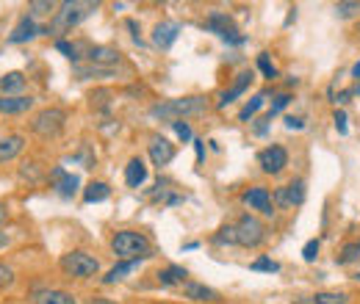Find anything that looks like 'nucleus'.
Masks as SVG:
<instances>
[{"instance_id":"obj_1","label":"nucleus","mask_w":360,"mask_h":304,"mask_svg":"<svg viewBox=\"0 0 360 304\" xmlns=\"http://www.w3.org/2000/svg\"><path fill=\"white\" fill-rule=\"evenodd\" d=\"M264 241H266V224L252 213H244L238 221L225 224L211 238V244L217 246H241V249H258Z\"/></svg>"},{"instance_id":"obj_2","label":"nucleus","mask_w":360,"mask_h":304,"mask_svg":"<svg viewBox=\"0 0 360 304\" xmlns=\"http://www.w3.org/2000/svg\"><path fill=\"white\" fill-rule=\"evenodd\" d=\"M208 108V100L200 94H188V97H178V100H164L155 103L150 108V119H161V122H186V117H197Z\"/></svg>"},{"instance_id":"obj_3","label":"nucleus","mask_w":360,"mask_h":304,"mask_svg":"<svg viewBox=\"0 0 360 304\" xmlns=\"http://www.w3.org/2000/svg\"><path fill=\"white\" fill-rule=\"evenodd\" d=\"M111 252L120 260H147V258H153V244H150V238L144 232L120 230L111 238Z\"/></svg>"},{"instance_id":"obj_4","label":"nucleus","mask_w":360,"mask_h":304,"mask_svg":"<svg viewBox=\"0 0 360 304\" xmlns=\"http://www.w3.org/2000/svg\"><path fill=\"white\" fill-rule=\"evenodd\" d=\"M100 3H86V0H67L58 6L56 17H53V31L56 34H64V31H72L75 25H81L89 14L97 11Z\"/></svg>"},{"instance_id":"obj_5","label":"nucleus","mask_w":360,"mask_h":304,"mask_svg":"<svg viewBox=\"0 0 360 304\" xmlns=\"http://www.w3.org/2000/svg\"><path fill=\"white\" fill-rule=\"evenodd\" d=\"M61 271L67 274V277H75V279H94L97 274H100V260L97 258H91L89 252H81V249H75V252H67L61 260Z\"/></svg>"},{"instance_id":"obj_6","label":"nucleus","mask_w":360,"mask_h":304,"mask_svg":"<svg viewBox=\"0 0 360 304\" xmlns=\"http://www.w3.org/2000/svg\"><path fill=\"white\" fill-rule=\"evenodd\" d=\"M64 122H67V114L61 108H45L31 119V131L42 138H56L64 131Z\"/></svg>"},{"instance_id":"obj_7","label":"nucleus","mask_w":360,"mask_h":304,"mask_svg":"<svg viewBox=\"0 0 360 304\" xmlns=\"http://www.w3.org/2000/svg\"><path fill=\"white\" fill-rule=\"evenodd\" d=\"M205 28L211 31V34H217L222 42L227 44H244L247 42V37L244 34H238V28L233 25V20L222 14V11H211L208 14V20H205Z\"/></svg>"},{"instance_id":"obj_8","label":"nucleus","mask_w":360,"mask_h":304,"mask_svg":"<svg viewBox=\"0 0 360 304\" xmlns=\"http://www.w3.org/2000/svg\"><path fill=\"white\" fill-rule=\"evenodd\" d=\"M258 166L266 174H280L288 166V150L280 147V144H269L266 150L258 152Z\"/></svg>"},{"instance_id":"obj_9","label":"nucleus","mask_w":360,"mask_h":304,"mask_svg":"<svg viewBox=\"0 0 360 304\" xmlns=\"http://www.w3.org/2000/svg\"><path fill=\"white\" fill-rule=\"evenodd\" d=\"M241 202L250 208V211H258L261 216H271L274 213V202H271V191L264 185H252L241 194Z\"/></svg>"},{"instance_id":"obj_10","label":"nucleus","mask_w":360,"mask_h":304,"mask_svg":"<svg viewBox=\"0 0 360 304\" xmlns=\"http://www.w3.org/2000/svg\"><path fill=\"white\" fill-rule=\"evenodd\" d=\"M305 180H291L288 185H280L274 191V205L277 208H297L305 202Z\"/></svg>"},{"instance_id":"obj_11","label":"nucleus","mask_w":360,"mask_h":304,"mask_svg":"<svg viewBox=\"0 0 360 304\" xmlns=\"http://www.w3.org/2000/svg\"><path fill=\"white\" fill-rule=\"evenodd\" d=\"M180 296L183 299H188V302H197V304H217L222 302V296L214 291V288H208V285H202V282H194V279H188L183 288H178Z\"/></svg>"},{"instance_id":"obj_12","label":"nucleus","mask_w":360,"mask_h":304,"mask_svg":"<svg viewBox=\"0 0 360 304\" xmlns=\"http://www.w3.org/2000/svg\"><path fill=\"white\" fill-rule=\"evenodd\" d=\"M150 161L161 169V166H169L175 161V147L164 138V136H153L150 138Z\"/></svg>"},{"instance_id":"obj_13","label":"nucleus","mask_w":360,"mask_h":304,"mask_svg":"<svg viewBox=\"0 0 360 304\" xmlns=\"http://www.w3.org/2000/svg\"><path fill=\"white\" fill-rule=\"evenodd\" d=\"M31 302L34 304H78L72 293L61 291V288H34L31 291Z\"/></svg>"},{"instance_id":"obj_14","label":"nucleus","mask_w":360,"mask_h":304,"mask_svg":"<svg viewBox=\"0 0 360 304\" xmlns=\"http://www.w3.org/2000/svg\"><path fill=\"white\" fill-rule=\"evenodd\" d=\"M39 34H47V28L42 25H37L31 17H22L17 25H14V31L8 34V42L11 44H22V42H31L34 37H39Z\"/></svg>"},{"instance_id":"obj_15","label":"nucleus","mask_w":360,"mask_h":304,"mask_svg":"<svg viewBox=\"0 0 360 304\" xmlns=\"http://www.w3.org/2000/svg\"><path fill=\"white\" fill-rule=\"evenodd\" d=\"M178 34H180V22L164 20V22H158L155 31H153V44L161 47V50H169V47L175 44V39H178Z\"/></svg>"},{"instance_id":"obj_16","label":"nucleus","mask_w":360,"mask_h":304,"mask_svg":"<svg viewBox=\"0 0 360 304\" xmlns=\"http://www.w3.org/2000/svg\"><path fill=\"white\" fill-rule=\"evenodd\" d=\"M86 58H89L91 67H103V70H108V67H117V64H120V50L105 47V44H94V47H89Z\"/></svg>"},{"instance_id":"obj_17","label":"nucleus","mask_w":360,"mask_h":304,"mask_svg":"<svg viewBox=\"0 0 360 304\" xmlns=\"http://www.w3.org/2000/svg\"><path fill=\"white\" fill-rule=\"evenodd\" d=\"M250 84H252V72H250V70L238 72V75H236V81L230 84V88H225V91H222V97H219L217 108H227V105H230L236 97H241V94L247 91V86H250Z\"/></svg>"},{"instance_id":"obj_18","label":"nucleus","mask_w":360,"mask_h":304,"mask_svg":"<svg viewBox=\"0 0 360 304\" xmlns=\"http://www.w3.org/2000/svg\"><path fill=\"white\" fill-rule=\"evenodd\" d=\"M53 183H56V191H58L64 199H70V197H75V194H78L81 177H78V174L64 172V169L58 166V169H53Z\"/></svg>"},{"instance_id":"obj_19","label":"nucleus","mask_w":360,"mask_h":304,"mask_svg":"<svg viewBox=\"0 0 360 304\" xmlns=\"http://www.w3.org/2000/svg\"><path fill=\"white\" fill-rule=\"evenodd\" d=\"M155 277H158V285H164V288H183L188 282V271L183 265H167Z\"/></svg>"},{"instance_id":"obj_20","label":"nucleus","mask_w":360,"mask_h":304,"mask_svg":"<svg viewBox=\"0 0 360 304\" xmlns=\"http://www.w3.org/2000/svg\"><path fill=\"white\" fill-rule=\"evenodd\" d=\"M22 147H25V138L22 136H6V138H0V164H6V161H11V158H17L20 152H22Z\"/></svg>"},{"instance_id":"obj_21","label":"nucleus","mask_w":360,"mask_h":304,"mask_svg":"<svg viewBox=\"0 0 360 304\" xmlns=\"http://www.w3.org/2000/svg\"><path fill=\"white\" fill-rule=\"evenodd\" d=\"M139 263L141 260H120L105 277H103V285H114V282H122L128 274H134L136 268H139Z\"/></svg>"},{"instance_id":"obj_22","label":"nucleus","mask_w":360,"mask_h":304,"mask_svg":"<svg viewBox=\"0 0 360 304\" xmlns=\"http://www.w3.org/2000/svg\"><path fill=\"white\" fill-rule=\"evenodd\" d=\"M34 108V100L31 97H0V111L3 114H25Z\"/></svg>"},{"instance_id":"obj_23","label":"nucleus","mask_w":360,"mask_h":304,"mask_svg":"<svg viewBox=\"0 0 360 304\" xmlns=\"http://www.w3.org/2000/svg\"><path fill=\"white\" fill-rule=\"evenodd\" d=\"M144 180H147V166H144V161H141V158H131L128 166H125V183H128L131 188H139Z\"/></svg>"},{"instance_id":"obj_24","label":"nucleus","mask_w":360,"mask_h":304,"mask_svg":"<svg viewBox=\"0 0 360 304\" xmlns=\"http://www.w3.org/2000/svg\"><path fill=\"white\" fill-rule=\"evenodd\" d=\"M305 304H349V293H344V291H319Z\"/></svg>"},{"instance_id":"obj_25","label":"nucleus","mask_w":360,"mask_h":304,"mask_svg":"<svg viewBox=\"0 0 360 304\" xmlns=\"http://www.w3.org/2000/svg\"><path fill=\"white\" fill-rule=\"evenodd\" d=\"M111 197V188H108V183H89L86 185V191H84V202H89V205H94V202H105Z\"/></svg>"},{"instance_id":"obj_26","label":"nucleus","mask_w":360,"mask_h":304,"mask_svg":"<svg viewBox=\"0 0 360 304\" xmlns=\"http://www.w3.org/2000/svg\"><path fill=\"white\" fill-rule=\"evenodd\" d=\"M0 88L6 91V97H20L17 91H22V88H25V78H22V72H8L6 78H0Z\"/></svg>"},{"instance_id":"obj_27","label":"nucleus","mask_w":360,"mask_h":304,"mask_svg":"<svg viewBox=\"0 0 360 304\" xmlns=\"http://www.w3.org/2000/svg\"><path fill=\"white\" fill-rule=\"evenodd\" d=\"M264 103H266V94L261 91V94H255L252 100H247V105L238 111V122H250L261 108H264Z\"/></svg>"},{"instance_id":"obj_28","label":"nucleus","mask_w":360,"mask_h":304,"mask_svg":"<svg viewBox=\"0 0 360 304\" xmlns=\"http://www.w3.org/2000/svg\"><path fill=\"white\" fill-rule=\"evenodd\" d=\"M360 260V241H352V244H344V249L335 255V263L338 265H349V263Z\"/></svg>"},{"instance_id":"obj_29","label":"nucleus","mask_w":360,"mask_h":304,"mask_svg":"<svg viewBox=\"0 0 360 304\" xmlns=\"http://www.w3.org/2000/svg\"><path fill=\"white\" fill-rule=\"evenodd\" d=\"M335 14H338L341 20H349V17L360 14V3H358V0H344V3H335Z\"/></svg>"},{"instance_id":"obj_30","label":"nucleus","mask_w":360,"mask_h":304,"mask_svg":"<svg viewBox=\"0 0 360 304\" xmlns=\"http://www.w3.org/2000/svg\"><path fill=\"white\" fill-rule=\"evenodd\" d=\"M258 70L264 72V78H269V81H274L277 78V67L271 64V58H269V53H258Z\"/></svg>"},{"instance_id":"obj_31","label":"nucleus","mask_w":360,"mask_h":304,"mask_svg":"<svg viewBox=\"0 0 360 304\" xmlns=\"http://www.w3.org/2000/svg\"><path fill=\"white\" fill-rule=\"evenodd\" d=\"M250 268H252V271H266V274H277V271H280V263L271 260V258H255V260L250 263Z\"/></svg>"},{"instance_id":"obj_32","label":"nucleus","mask_w":360,"mask_h":304,"mask_svg":"<svg viewBox=\"0 0 360 304\" xmlns=\"http://www.w3.org/2000/svg\"><path fill=\"white\" fill-rule=\"evenodd\" d=\"M319 249H321V241H319V238H311V241L302 246V258H305V263H314L316 258H319Z\"/></svg>"},{"instance_id":"obj_33","label":"nucleus","mask_w":360,"mask_h":304,"mask_svg":"<svg viewBox=\"0 0 360 304\" xmlns=\"http://www.w3.org/2000/svg\"><path fill=\"white\" fill-rule=\"evenodd\" d=\"M288 103H291V94H285V91H283V94H277V97H274V103H271L269 114H266V119L277 117V114H280V111H283V108H285Z\"/></svg>"},{"instance_id":"obj_34","label":"nucleus","mask_w":360,"mask_h":304,"mask_svg":"<svg viewBox=\"0 0 360 304\" xmlns=\"http://www.w3.org/2000/svg\"><path fill=\"white\" fill-rule=\"evenodd\" d=\"M56 50L64 53L67 58H78V44L67 42V39H58V42H56Z\"/></svg>"},{"instance_id":"obj_35","label":"nucleus","mask_w":360,"mask_h":304,"mask_svg":"<svg viewBox=\"0 0 360 304\" xmlns=\"http://www.w3.org/2000/svg\"><path fill=\"white\" fill-rule=\"evenodd\" d=\"M28 8H31V14H50L56 8V3H50V0H34Z\"/></svg>"},{"instance_id":"obj_36","label":"nucleus","mask_w":360,"mask_h":304,"mask_svg":"<svg viewBox=\"0 0 360 304\" xmlns=\"http://www.w3.org/2000/svg\"><path fill=\"white\" fill-rule=\"evenodd\" d=\"M333 122H335V131L341 133V136H347L349 133V125H347V111H335V117H333Z\"/></svg>"},{"instance_id":"obj_37","label":"nucleus","mask_w":360,"mask_h":304,"mask_svg":"<svg viewBox=\"0 0 360 304\" xmlns=\"http://www.w3.org/2000/svg\"><path fill=\"white\" fill-rule=\"evenodd\" d=\"M172 131L178 133L180 141H191V138H194V136H191V128H188V122H175Z\"/></svg>"},{"instance_id":"obj_38","label":"nucleus","mask_w":360,"mask_h":304,"mask_svg":"<svg viewBox=\"0 0 360 304\" xmlns=\"http://www.w3.org/2000/svg\"><path fill=\"white\" fill-rule=\"evenodd\" d=\"M11 282H14V271L6 263H0V288H8Z\"/></svg>"},{"instance_id":"obj_39","label":"nucleus","mask_w":360,"mask_h":304,"mask_svg":"<svg viewBox=\"0 0 360 304\" xmlns=\"http://www.w3.org/2000/svg\"><path fill=\"white\" fill-rule=\"evenodd\" d=\"M285 131H305V119L302 117H285Z\"/></svg>"},{"instance_id":"obj_40","label":"nucleus","mask_w":360,"mask_h":304,"mask_svg":"<svg viewBox=\"0 0 360 304\" xmlns=\"http://www.w3.org/2000/svg\"><path fill=\"white\" fill-rule=\"evenodd\" d=\"M352 94H355V88H341V91L335 94V100H333V103H335V105H347V103L352 100Z\"/></svg>"},{"instance_id":"obj_41","label":"nucleus","mask_w":360,"mask_h":304,"mask_svg":"<svg viewBox=\"0 0 360 304\" xmlns=\"http://www.w3.org/2000/svg\"><path fill=\"white\" fill-rule=\"evenodd\" d=\"M194 152H197V164H202V158H205V141L194 138Z\"/></svg>"},{"instance_id":"obj_42","label":"nucleus","mask_w":360,"mask_h":304,"mask_svg":"<svg viewBox=\"0 0 360 304\" xmlns=\"http://www.w3.org/2000/svg\"><path fill=\"white\" fill-rule=\"evenodd\" d=\"M128 28L134 31V42L141 44V34H139V25H136V20H128Z\"/></svg>"},{"instance_id":"obj_43","label":"nucleus","mask_w":360,"mask_h":304,"mask_svg":"<svg viewBox=\"0 0 360 304\" xmlns=\"http://www.w3.org/2000/svg\"><path fill=\"white\" fill-rule=\"evenodd\" d=\"M86 304H120V302H114V299H105V296H91Z\"/></svg>"},{"instance_id":"obj_44","label":"nucleus","mask_w":360,"mask_h":304,"mask_svg":"<svg viewBox=\"0 0 360 304\" xmlns=\"http://www.w3.org/2000/svg\"><path fill=\"white\" fill-rule=\"evenodd\" d=\"M3 246H8V235H6V232H0V249H3Z\"/></svg>"},{"instance_id":"obj_45","label":"nucleus","mask_w":360,"mask_h":304,"mask_svg":"<svg viewBox=\"0 0 360 304\" xmlns=\"http://www.w3.org/2000/svg\"><path fill=\"white\" fill-rule=\"evenodd\" d=\"M352 78H358V81H360V61L355 64V67H352Z\"/></svg>"},{"instance_id":"obj_46","label":"nucleus","mask_w":360,"mask_h":304,"mask_svg":"<svg viewBox=\"0 0 360 304\" xmlns=\"http://www.w3.org/2000/svg\"><path fill=\"white\" fill-rule=\"evenodd\" d=\"M6 216H8V213H6V205H0V224L6 221Z\"/></svg>"},{"instance_id":"obj_47","label":"nucleus","mask_w":360,"mask_h":304,"mask_svg":"<svg viewBox=\"0 0 360 304\" xmlns=\"http://www.w3.org/2000/svg\"><path fill=\"white\" fill-rule=\"evenodd\" d=\"M355 279H358V282H360V274H355Z\"/></svg>"},{"instance_id":"obj_48","label":"nucleus","mask_w":360,"mask_h":304,"mask_svg":"<svg viewBox=\"0 0 360 304\" xmlns=\"http://www.w3.org/2000/svg\"><path fill=\"white\" fill-rule=\"evenodd\" d=\"M155 304H169V302H155Z\"/></svg>"},{"instance_id":"obj_49","label":"nucleus","mask_w":360,"mask_h":304,"mask_svg":"<svg viewBox=\"0 0 360 304\" xmlns=\"http://www.w3.org/2000/svg\"><path fill=\"white\" fill-rule=\"evenodd\" d=\"M358 34H360V25H358Z\"/></svg>"}]
</instances>
